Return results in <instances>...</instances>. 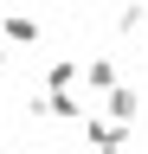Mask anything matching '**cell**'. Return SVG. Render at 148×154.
Wrapping results in <instances>:
<instances>
[{"label": "cell", "mask_w": 148, "mask_h": 154, "mask_svg": "<svg viewBox=\"0 0 148 154\" xmlns=\"http://www.w3.org/2000/svg\"><path fill=\"white\" fill-rule=\"evenodd\" d=\"M84 90H97V96L116 90V58H84Z\"/></svg>", "instance_id": "cell-1"}, {"label": "cell", "mask_w": 148, "mask_h": 154, "mask_svg": "<svg viewBox=\"0 0 148 154\" xmlns=\"http://www.w3.org/2000/svg\"><path fill=\"white\" fill-rule=\"evenodd\" d=\"M135 103H142V96H135V84H116V90L103 96V116H116V122H129V128H135Z\"/></svg>", "instance_id": "cell-2"}, {"label": "cell", "mask_w": 148, "mask_h": 154, "mask_svg": "<svg viewBox=\"0 0 148 154\" xmlns=\"http://www.w3.org/2000/svg\"><path fill=\"white\" fill-rule=\"evenodd\" d=\"M77 77H84V58H52L45 64V90H71Z\"/></svg>", "instance_id": "cell-3"}, {"label": "cell", "mask_w": 148, "mask_h": 154, "mask_svg": "<svg viewBox=\"0 0 148 154\" xmlns=\"http://www.w3.org/2000/svg\"><path fill=\"white\" fill-rule=\"evenodd\" d=\"M0 32H7L13 45H39V19H32V13H7V19H0Z\"/></svg>", "instance_id": "cell-4"}, {"label": "cell", "mask_w": 148, "mask_h": 154, "mask_svg": "<svg viewBox=\"0 0 148 154\" xmlns=\"http://www.w3.org/2000/svg\"><path fill=\"white\" fill-rule=\"evenodd\" d=\"M116 32H122V38L148 32V7H142V0H122V7H116Z\"/></svg>", "instance_id": "cell-5"}, {"label": "cell", "mask_w": 148, "mask_h": 154, "mask_svg": "<svg viewBox=\"0 0 148 154\" xmlns=\"http://www.w3.org/2000/svg\"><path fill=\"white\" fill-rule=\"evenodd\" d=\"M52 116H58V122H71V128H77V122H84L90 109H84V96H71V90H52Z\"/></svg>", "instance_id": "cell-6"}, {"label": "cell", "mask_w": 148, "mask_h": 154, "mask_svg": "<svg viewBox=\"0 0 148 154\" xmlns=\"http://www.w3.org/2000/svg\"><path fill=\"white\" fill-rule=\"evenodd\" d=\"M90 154H122V141H90Z\"/></svg>", "instance_id": "cell-7"}, {"label": "cell", "mask_w": 148, "mask_h": 154, "mask_svg": "<svg viewBox=\"0 0 148 154\" xmlns=\"http://www.w3.org/2000/svg\"><path fill=\"white\" fill-rule=\"evenodd\" d=\"M7 45H13V38H7V32H0V64H7Z\"/></svg>", "instance_id": "cell-8"}, {"label": "cell", "mask_w": 148, "mask_h": 154, "mask_svg": "<svg viewBox=\"0 0 148 154\" xmlns=\"http://www.w3.org/2000/svg\"><path fill=\"white\" fill-rule=\"evenodd\" d=\"M142 45H148V32H142Z\"/></svg>", "instance_id": "cell-9"}]
</instances>
